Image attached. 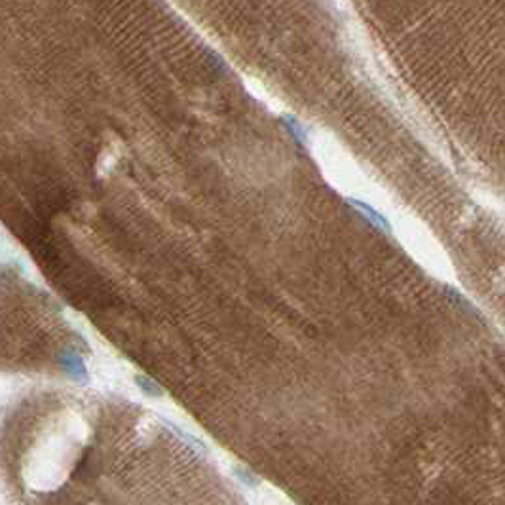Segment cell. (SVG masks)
<instances>
[{"label": "cell", "instance_id": "1", "mask_svg": "<svg viewBox=\"0 0 505 505\" xmlns=\"http://www.w3.org/2000/svg\"><path fill=\"white\" fill-rule=\"evenodd\" d=\"M179 473L175 485L160 492V505H242L228 488L209 471ZM15 494L23 505H154L149 492L137 490L129 473L89 471L76 465L73 471H15Z\"/></svg>", "mask_w": 505, "mask_h": 505}, {"label": "cell", "instance_id": "2", "mask_svg": "<svg viewBox=\"0 0 505 505\" xmlns=\"http://www.w3.org/2000/svg\"><path fill=\"white\" fill-rule=\"evenodd\" d=\"M350 203L356 209H359V211H361V215L367 217L372 224H376V226H380V228H384V230H390V224H388V221H386L384 217L380 215V213H376L371 205H367V203H363V202H357V200H351Z\"/></svg>", "mask_w": 505, "mask_h": 505}, {"label": "cell", "instance_id": "3", "mask_svg": "<svg viewBox=\"0 0 505 505\" xmlns=\"http://www.w3.org/2000/svg\"><path fill=\"white\" fill-rule=\"evenodd\" d=\"M283 120H285V126L293 131V135L297 137L298 141H306V131H304L302 126H300L295 118H287V116H285Z\"/></svg>", "mask_w": 505, "mask_h": 505}]
</instances>
